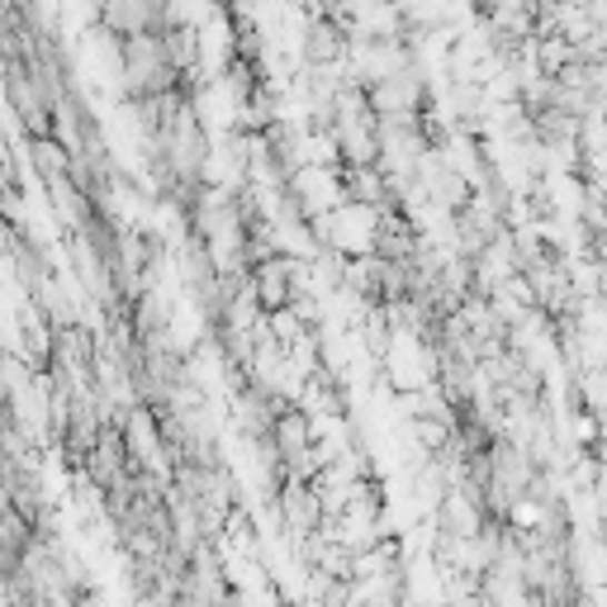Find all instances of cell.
<instances>
[{"instance_id":"5b68a950","label":"cell","mask_w":607,"mask_h":607,"mask_svg":"<svg viewBox=\"0 0 607 607\" xmlns=\"http://www.w3.org/2000/svg\"><path fill=\"white\" fill-rule=\"evenodd\" d=\"M370 252L385 261H408L418 252V228L408 223V213H380V219H375Z\"/></svg>"},{"instance_id":"6da1fadb","label":"cell","mask_w":607,"mask_h":607,"mask_svg":"<svg viewBox=\"0 0 607 607\" xmlns=\"http://www.w3.org/2000/svg\"><path fill=\"white\" fill-rule=\"evenodd\" d=\"M119 81L129 100H148V96H167L181 86V71L171 67L162 29L148 33H123L119 39Z\"/></svg>"},{"instance_id":"3957f363","label":"cell","mask_w":607,"mask_h":607,"mask_svg":"<svg viewBox=\"0 0 607 607\" xmlns=\"http://www.w3.org/2000/svg\"><path fill=\"white\" fill-rule=\"evenodd\" d=\"M247 276H252V295L261 304V314H276V309H290L295 295L304 290V271H299V261L295 257H285V252H271V257H261L247 266Z\"/></svg>"},{"instance_id":"277c9868","label":"cell","mask_w":607,"mask_h":607,"mask_svg":"<svg viewBox=\"0 0 607 607\" xmlns=\"http://www.w3.org/2000/svg\"><path fill=\"white\" fill-rule=\"evenodd\" d=\"M351 24L342 14H314L304 24V39H299V52H304V67H342L347 62V48H351Z\"/></svg>"},{"instance_id":"8992f818","label":"cell","mask_w":607,"mask_h":607,"mask_svg":"<svg viewBox=\"0 0 607 607\" xmlns=\"http://www.w3.org/2000/svg\"><path fill=\"white\" fill-rule=\"evenodd\" d=\"M29 157H33V171H39L48 186L62 181V176H71V148H62V142L52 138V133H33Z\"/></svg>"},{"instance_id":"52a82bcc","label":"cell","mask_w":607,"mask_h":607,"mask_svg":"<svg viewBox=\"0 0 607 607\" xmlns=\"http://www.w3.org/2000/svg\"><path fill=\"white\" fill-rule=\"evenodd\" d=\"M162 43H167V58L176 71H195L200 67V29L195 24H167L162 29Z\"/></svg>"},{"instance_id":"7a4b0ae2","label":"cell","mask_w":607,"mask_h":607,"mask_svg":"<svg viewBox=\"0 0 607 607\" xmlns=\"http://www.w3.org/2000/svg\"><path fill=\"white\" fill-rule=\"evenodd\" d=\"M271 504H276L280 527L290 531L295 541H299V537H309V531H324V523H328L324 494H318L314 479H299V475H290V479H285V485L276 489Z\"/></svg>"}]
</instances>
